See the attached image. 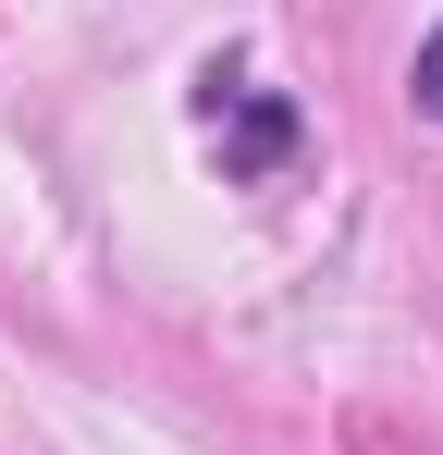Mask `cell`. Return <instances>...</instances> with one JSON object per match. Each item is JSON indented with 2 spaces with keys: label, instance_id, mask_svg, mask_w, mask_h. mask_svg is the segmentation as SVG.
<instances>
[{
  "label": "cell",
  "instance_id": "7a4b0ae2",
  "mask_svg": "<svg viewBox=\"0 0 443 455\" xmlns=\"http://www.w3.org/2000/svg\"><path fill=\"white\" fill-rule=\"evenodd\" d=\"M419 99L443 111V25H431V50H419Z\"/></svg>",
  "mask_w": 443,
  "mask_h": 455
},
{
  "label": "cell",
  "instance_id": "6da1fadb",
  "mask_svg": "<svg viewBox=\"0 0 443 455\" xmlns=\"http://www.w3.org/2000/svg\"><path fill=\"white\" fill-rule=\"evenodd\" d=\"M210 148H222V172H271V160L295 148V111L259 99L246 75H210Z\"/></svg>",
  "mask_w": 443,
  "mask_h": 455
}]
</instances>
